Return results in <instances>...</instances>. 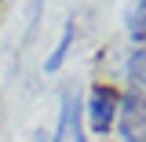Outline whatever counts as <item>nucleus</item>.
Here are the masks:
<instances>
[{
	"label": "nucleus",
	"instance_id": "nucleus-1",
	"mask_svg": "<svg viewBox=\"0 0 146 142\" xmlns=\"http://www.w3.org/2000/svg\"><path fill=\"white\" fill-rule=\"evenodd\" d=\"M117 109H121V95L110 84H95L91 95H88V102H84V120H88L91 131L106 135L110 127L117 124Z\"/></svg>",
	"mask_w": 146,
	"mask_h": 142
},
{
	"label": "nucleus",
	"instance_id": "nucleus-2",
	"mask_svg": "<svg viewBox=\"0 0 146 142\" xmlns=\"http://www.w3.org/2000/svg\"><path fill=\"white\" fill-rule=\"evenodd\" d=\"M51 142H88L84 139V102L77 91H62V113Z\"/></svg>",
	"mask_w": 146,
	"mask_h": 142
},
{
	"label": "nucleus",
	"instance_id": "nucleus-3",
	"mask_svg": "<svg viewBox=\"0 0 146 142\" xmlns=\"http://www.w3.org/2000/svg\"><path fill=\"white\" fill-rule=\"evenodd\" d=\"M117 127L124 142H146V106L135 98H124L117 109Z\"/></svg>",
	"mask_w": 146,
	"mask_h": 142
},
{
	"label": "nucleus",
	"instance_id": "nucleus-4",
	"mask_svg": "<svg viewBox=\"0 0 146 142\" xmlns=\"http://www.w3.org/2000/svg\"><path fill=\"white\" fill-rule=\"evenodd\" d=\"M128 98L146 106V48L128 55Z\"/></svg>",
	"mask_w": 146,
	"mask_h": 142
},
{
	"label": "nucleus",
	"instance_id": "nucleus-5",
	"mask_svg": "<svg viewBox=\"0 0 146 142\" xmlns=\"http://www.w3.org/2000/svg\"><path fill=\"white\" fill-rule=\"evenodd\" d=\"M73 40H77V26H73V22H66V29H62V36H58L55 51L44 58V73H58V69H62V62H66V55H70Z\"/></svg>",
	"mask_w": 146,
	"mask_h": 142
},
{
	"label": "nucleus",
	"instance_id": "nucleus-6",
	"mask_svg": "<svg viewBox=\"0 0 146 142\" xmlns=\"http://www.w3.org/2000/svg\"><path fill=\"white\" fill-rule=\"evenodd\" d=\"M128 36L135 44H146V0H139L128 15Z\"/></svg>",
	"mask_w": 146,
	"mask_h": 142
},
{
	"label": "nucleus",
	"instance_id": "nucleus-7",
	"mask_svg": "<svg viewBox=\"0 0 146 142\" xmlns=\"http://www.w3.org/2000/svg\"><path fill=\"white\" fill-rule=\"evenodd\" d=\"M36 142H51V135H36Z\"/></svg>",
	"mask_w": 146,
	"mask_h": 142
},
{
	"label": "nucleus",
	"instance_id": "nucleus-8",
	"mask_svg": "<svg viewBox=\"0 0 146 142\" xmlns=\"http://www.w3.org/2000/svg\"><path fill=\"white\" fill-rule=\"evenodd\" d=\"M0 4H4V0H0Z\"/></svg>",
	"mask_w": 146,
	"mask_h": 142
}]
</instances>
